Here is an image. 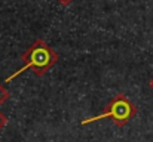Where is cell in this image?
Wrapping results in <instances>:
<instances>
[{
  "mask_svg": "<svg viewBox=\"0 0 153 142\" xmlns=\"http://www.w3.org/2000/svg\"><path fill=\"white\" fill-rule=\"evenodd\" d=\"M6 124H7V117H6L3 113H0V130H1Z\"/></svg>",
  "mask_w": 153,
  "mask_h": 142,
  "instance_id": "cell-4",
  "label": "cell"
},
{
  "mask_svg": "<svg viewBox=\"0 0 153 142\" xmlns=\"http://www.w3.org/2000/svg\"><path fill=\"white\" fill-rule=\"evenodd\" d=\"M138 113V108L128 99V96L123 93L116 95L113 99H110V102L105 105L104 111L98 116H94L91 118H85L82 120V126L85 124H89V123H94V121H98L102 118H111L114 121L116 126L119 127H123L129 123V120H132Z\"/></svg>",
  "mask_w": 153,
  "mask_h": 142,
  "instance_id": "cell-2",
  "label": "cell"
},
{
  "mask_svg": "<svg viewBox=\"0 0 153 142\" xmlns=\"http://www.w3.org/2000/svg\"><path fill=\"white\" fill-rule=\"evenodd\" d=\"M21 59L24 61V65L16 73L10 74L6 79V82H10V80L16 79L25 70H33L34 74L39 76V77L45 76L58 62V53L43 39H36L31 46H28V49H25V52L22 53Z\"/></svg>",
  "mask_w": 153,
  "mask_h": 142,
  "instance_id": "cell-1",
  "label": "cell"
},
{
  "mask_svg": "<svg viewBox=\"0 0 153 142\" xmlns=\"http://www.w3.org/2000/svg\"><path fill=\"white\" fill-rule=\"evenodd\" d=\"M149 86H150V89L153 90V77L150 79V82H149Z\"/></svg>",
  "mask_w": 153,
  "mask_h": 142,
  "instance_id": "cell-6",
  "label": "cell"
},
{
  "mask_svg": "<svg viewBox=\"0 0 153 142\" xmlns=\"http://www.w3.org/2000/svg\"><path fill=\"white\" fill-rule=\"evenodd\" d=\"M59 4H62V6H68V4H71L74 0H56Z\"/></svg>",
  "mask_w": 153,
  "mask_h": 142,
  "instance_id": "cell-5",
  "label": "cell"
},
{
  "mask_svg": "<svg viewBox=\"0 0 153 142\" xmlns=\"http://www.w3.org/2000/svg\"><path fill=\"white\" fill-rule=\"evenodd\" d=\"M9 96H10V95H9V92L4 89V86L0 85V105H1L3 102H6V101L9 99Z\"/></svg>",
  "mask_w": 153,
  "mask_h": 142,
  "instance_id": "cell-3",
  "label": "cell"
}]
</instances>
